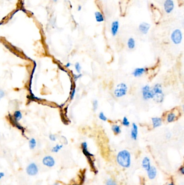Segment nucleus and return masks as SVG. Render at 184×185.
<instances>
[{"mask_svg":"<svg viewBox=\"0 0 184 185\" xmlns=\"http://www.w3.org/2000/svg\"><path fill=\"white\" fill-rule=\"evenodd\" d=\"M71 66H72V64H71L70 62H68V63L66 64V68H69Z\"/></svg>","mask_w":184,"mask_h":185,"instance_id":"nucleus-37","label":"nucleus"},{"mask_svg":"<svg viewBox=\"0 0 184 185\" xmlns=\"http://www.w3.org/2000/svg\"><path fill=\"white\" fill-rule=\"evenodd\" d=\"M14 121L18 122L22 118V114L20 111H16L14 112Z\"/></svg>","mask_w":184,"mask_h":185,"instance_id":"nucleus-20","label":"nucleus"},{"mask_svg":"<svg viewBox=\"0 0 184 185\" xmlns=\"http://www.w3.org/2000/svg\"><path fill=\"white\" fill-rule=\"evenodd\" d=\"M74 69L76 70V71L77 72L78 74H80V71H81V69H82V67L81 66L79 62H76L75 64H74Z\"/></svg>","mask_w":184,"mask_h":185,"instance_id":"nucleus-26","label":"nucleus"},{"mask_svg":"<svg viewBox=\"0 0 184 185\" xmlns=\"http://www.w3.org/2000/svg\"><path fill=\"white\" fill-rule=\"evenodd\" d=\"M81 146H82V149L83 153L84 154L86 157H87L91 168L93 169L96 170L95 163H94L93 160L92 159V157H94V154H91L90 152L88 151V144L86 142H83L82 143Z\"/></svg>","mask_w":184,"mask_h":185,"instance_id":"nucleus-5","label":"nucleus"},{"mask_svg":"<svg viewBox=\"0 0 184 185\" xmlns=\"http://www.w3.org/2000/svg\"><path fill=\"white\" fill-rule=\"evenodd\" d=\"M181 1H183V0H181Z\"/></svg>","mask_w":184,"mask_h":185,"instance_id":"nucleus-42","label":"nucleus"},{"mask_svg":"<svg viewBox=\"0 0 184 185\" xmlns=\"http://www.w3.org/2000/svg\"><path fill=\"white\" fill-rule=\"evenodd\" d=\"M83 75L82 74H74V81H77L80 79V77H82Z\"/></svg>","mask_w":184,"mask_h":185,"instance_id":"nucleus-30","label":"nucleus"},{"mask_svg":"<svg viewBox=\"0 0 184 185\" xmlns=\"http://www.w3.org/2000/svg\"><path fill=\"white\" fill-rule=\"evenodd\" d=\"M106 185H117L116 182L112 179H109L107 180Z\"/></svg>","mask_w":184,"mask_h":185,"instance_id":"nucleus-29","label":"nucleus"},{"mask_svg":"<svg viewBox=\"0 0 184 185\" xmlns=\"http://www.w3.org/2000/svg\"><path fill=\"white\" fill-rule=\"evenodd\" d=\"M142 166L144 169L147 171L151 167L150 160L148 157H145L142 161Z\"/></svg>","mask_w":184,"mask_h":185,"instance_id":"nucleus-18","label":"nucleus"},{"mask_svg":"<svg viewBox=\"0 0 184 185\" xmlns=\"http://www.w3.org/2000/svg\"><path fill=\"white\" fill-rule=\"evenodd\" d=\"M168 185H174V184H173V182H171V183H170V184H168Z\"/></svg>","mask_w":184,"mask_h":185,"instance_id":"nucleus-38","label":"nucleus"},{"mask_svg":"<svg viewBox=\"0 0 184 185\" xmlns=\"http://www.w3.org/2000/svg\"><path fill=\"white\" fill-rule=\"evenodd\" d=\"M63 145H56V146L53 147L51 149V152L53 153H58L60 151V149L63 148Z\"/></svg>","mask_w":184,"mask_h":185,"instance_id":"nucleus-23","label":"nucleus"},{"mask_svg":"<svg viewBox=\"0 0 184 185\" xmlns=\"http://www.w3.org/2000/svg\"><path fill=\"white\" fill-rule=\"evenodd\" d=\"M82 9V7L81 5H78V7H77V10L78 11H80Z\"/></svg>","mask_w":184,"mask_h":185,"instance_id":"nucleus-35","label":"nucleus"},{"mask_svg":"<svg viewBox=\"0 0 184 185\" xmlns=\"http://www.w3.org/2000/svg\"><path fill=\"white\" fill-rule=\"evenodd\" d=\"M166 138L168 139H170L171 138V134L170 133H168L166 135Z\"/></svg>","mask_w":184,"mask_h":185,"instance_id":"nucleus-34","label":"nucleus"},{"mask_svg":"<svg viewBox=\"0 0 184 185\" xmlns=\"http://www.w3.org/2000/svg\"><path fill=\"white\" fill-rule=\"evenodd\" d=\"M37 142L35 139L31 138L29 141V146L30 149H34L36 147Z\"/></svg>","mask_w":184,"mask_h":185,"instance_id":"nucleus-22","label":"nucleus"},{"mask_svg":"<svg viewBox=\"0 0 184 185\" xmlns=\"http://www.w3.org/2000/svg\"><path fill=\"white\" fill-rule=\"evenodd\" d=\"M5 95V93L2 89H0V100L3 98Z\"/></svg>","mask_w":184,"mask_h":185,"instance_id":"nucleus-32","label":"nucleus"},{"mask_svg":"<svg viewBox=\"0 0 184 185\" xmlns=\"http://www.w3.org/2000/svg\"><path fill=\"white\" fill-rule=\"evenodd\" d=\"M152 127L153 128H157L160 127L162 124V120L159 117H153L151 119Z\"/></svg>","mask_w":184,"mask_h":185,"instance_id":"nucleus-14","label":"nucleus"},{"mask_svg":"<svg viewBox=\"0 0 184 185\" xmlns=\"http://www.w3.org/2000/svg\"><path fill=\"white\" fill-rule=\"evenodd\" d=\"M49 139L51 141H55L56 140V136L54 134H50L49 136Z\"/></svg>","mask_w":184,"mask_h":185,"instance_id":"nucleus-31","label":"nucleus"},{"mask_svg":"<svg viewBox=\"0 0 184 185\" xmlns=\"http://www.w3.org/2000/svg\"><path fill=\"white\" fill-rule=\"evenodd\" d=\"M76 87H75V86H74V87H72V91H71V93H70V97L71 100H72L74 99L75 95H76Z\"/></svg>","mask_w":184,"mask_h":185,"instance_id":"nucleus-28","label":"nucleus"},{"mask_svg":"<svg viewBox=\"0 0 184 185\" xmlns=\"http://www.w3.org/2000/svg\"><path fill=\"white\" fill-rule=\"evenodd\" d=\"M59 185V184H57V183H56V184H54V185Z\"/></svg>","mask_w":184,"mask_h":185,"instance_id":"nucleus-39","label":"nucleus"},{"mask_svg":"<svg viewBox=\"0 0 184 185\" xmlns=\"http://www.w3.org/2000/svg\"><path fill=\"white\" fill-rule=\"evenodd\" d=\"M77 185V184H74V185Z\"/></svg>","mask_w":184,"mask_h":185,"instance_id":"nucleus-41","label":"nucleus"},{"mask_svg":"<svg viewBox=\"0 0 184 185\" xmlns=\"http://www.w3.org/2000/svg\"><path fill=\"white\" fill-rule=\"evenodd\" d=\"M98 117H99V119L103 121H107V117L105 115L104 113L102 112L99 113Z\"/></svg>","mask_w":184,"mask_h":185,"instance_id":"nucleus-25","label":"nucleus"},{"mask_svg":"<svg viewBox=\"0 0 184 185\" xmlns=\"http://www.w3.org/2000/svg\"><path fill=\"white\" fill-rule=\"evenodd\" d=\"M177 118V114L174 111L170 112L166 115V121L168 123H172Z\"/></svg>","mask_w":184,"mask_h":185,"instance_id":"nucleus-15","label":"nucleus"},{"mask_svg":"<svg viewBox=\"0 0 184 185\" xmlns=\"http://www.w3.org/2000/svg\"><path fill=\"white\" fill-rule=\"evenodd\" d=\"M42 163L43 165L47 166L48 167H52L55 166V159L51 156L47 155L43 158Z\"/></svg>","mask_w":184,"mask_h":185,"instance_id":"nucleus-10","label":"nucleus"},{"mask_svg":"<svg viewBox=\"0 0 184 185\" xmlns=\"http://www.w3.org/2000/svg\"><path fill=\"white\" fill-rule=\"evenodd\" d=\"M179 171L182 174H184V167L183 166L181 167L179 169Z\"/></svg>","mask_w":184,"mask_h":185,"instance_id":"nucleus-33","label":"nucleus"},{"mask_svg":"<svg viewBox=\"0 0 184 185\" xmlns=\"http://www.w3.org/2000/svg\"><path fill=\"white\" fill-rule=\"evenodd\" d=\"M142 93L143 99L145 101H147L148 100L153 99L154 95L150 86L147 85L143 86L142 88Z\"/></svg>","mask_w":184,"mask_h":185,"instance_id":"nucleus-6","label":"nucleus"},{"mask_svg":"<svg viewBox=\"0 0 184 185\" xmlns=\"http://www.w3.org/2000/svg\"><path fill=\"white\" fill-rule=\"evenodd\" d=\"M95 18L98 23H102L105 21L104 15L101 11H97L95 13Z\"/></svg>","mask_w":184,"mask_h":185,"instance_id":"nucleus-16","label":"nucleus"},{"mask_svg":"<svg viewBox=\"0 0 184 185\" xmlns=\"http://www.w3.org/2000/svg\"><path fill=\"white\" fill-rule=\"evenodd\" d=\"M147 71L148 68H144V67L137 68L133 70V72H132V75L133 76L136 77H140Z\"/></svg>","mask_w":184,"mask_h":185,"instance_id":"nucleus-12","label":"nucleus"},{"mask_svg":"<svg viewBox=\"0 0 184 185\" xmlns=\"http://www.w3.org/2000/svg\"><path fill=\"white\" fill-rule=\"evenodd\" d=\"M163 8L166 14H171L175 8L174 0H165L163 3Z\"/></svg>","mask_w":184,"mask_h":185,"instance_id":"nucleus-7","label":"nucleus"},{"mask_svg":"<svg viewBox=\"0 0 184 185\" xmlns=\"http://www.w3.org/2000/svg\"><path fill=\"white\" fill-rule=\"evenodd\" d=\"M52 1H54V2H57L58 0H52Z\"/></svg>","mask_w":184,"mask_h":185,"instance_id":"nucleus-40","label":"nucleus"},{"mask_svg":"<svg viewBox=\"0 0 184 185\" xmlns=\"http://www.w3.org/2000/svg\"><path fill=\"white\" fill-rule=\"evenodd\" d=\"M152 90L154 95L153 99L157 103H162L164 100L165 95L162 91V85L160 83L156 84L152 88Z\"/></svg>","mask_w":184,"mask_h":185,"instance_id":"nucleus-2","label":"nucleus"},{"mask_svg":"<svg viewBox=\"0 0 184 185\" xmlns=\"http://www.w3.org/2000/svg\"><path fill=\"white\" fill-rule=\"evenodd\" d=\"M131 138L133 140H136L137 139L138 136V127L135 123H133L132 124V128L130 132Z\"/></svg>","mask_w":184,"mask_h":185,"instance_id":"nucleus-13","label":"nucleus"},{"mask_svg":"<svg viewBox=\"0 0 184 185\" xmlns=\"http://www.w3.org/2000/svg\"><path fill=\"white\" fill-rule=\"evenodd\" d=\"M4 176V173L3 172H0V180L3 178Z\"/></svg>","mask_w":184,"mask_h":185,"instance_id":"nucleus-36","label":"nucleus"},{"mask_svg":"<svg viewBox=\"0 0 184 185\" xmlns=\"http://www.w3.org/2000/svg\"><path fill=\"white\" fill-rule=\"evenodd\" d=\"M121 124L125 127H129L130 125V122L129 120V119H127V116H124V118H123Z\"/></svg>","mask_w":184,"mask_h":185,"instance_id":"nucleus-24","label":"nucleus"},{"mask_svg":"<svg viewBox=\"0 0 184 185\" xmlns=\"http://www.w3.org/2000/svg\"><path fill=\"white\" fill-rule=\"evenodd\" d=\"M127 91L128 87L127 84L124 83H119L115 89L113 94L116 98H121L127 95Z\"/></svg>","mask_w":184,"mask_h":185,"instance_id":"nucleus-3","label":"nucleus"},{"mask_svg":"<svg viewBox=\"0 0 184 185\" xmlns=\"http://www.w3.org/2000/svg\"><path fill=\"white\" fill-rule=\"evenodd\" d=\"M98 107V101L97 100H95L92 102V108L94 111H96Z\"/></svg>","mask_w":184,"mask_h":185,"instance_id":"nucleus-27","label":"nucleus"},{"mask_svg":"<svg viewBox=\"0 0 184 185\" xmlns=\"http://www.w3.org/2000/svg\"><path fill=\"white\" fill-rule=\"evenodd\" d=\"M136 45V40L133 37H131L128 39L127 41V46L129 49L132 50L135 49Z\"/></svg>","mask_w":184,"mask_h":185,"instance_id":"nucleus-19","label":"nucleus"},{"mask_svg":"<svg viewBox=\"0 0 184 185\" xmlns=\"http://www.w3.org/2000/svg\"><path fill=\"white\" fill-rule=\"evenodd\" d=\"M120 28V23L118 20L113 21L111 25L110 31L113 36H115L118 33Z\"/></svg>","mask_w":184,"mask_h":185,"instance_id":"nucleus-11","label":"nucleus"},{"mask_svg":"<svg viewBox=\"0 0 184 185\" xmlns=\"http://www.w3.org/2000/svg\"><path fill=\"white\" fill-rule=\"evenodd\" d=\"M117 161L120 166L124 168H129L131 165V154L127 150H122L119 152Z\"/></svg>","mask_w":184,"mask_h":185,"instance_id":"nucleus-1","label":"nucleus"},{"mask_svg":"<svg viewBox=\"0 0 184 185\" xmlns=\"http://www.w3.org/2000/svg\"><path fill=\"white\" fill-rule=\"evenodd\" d=\"M147 172L148 178L150 179H153L157 175V169L153 166H151L150 169H149Z\"/></svg>","mask_w":184,"mask_h":185,"instance_id":"nucleus-17","label":"nucleus"},{"mask_svg":"<svg viewBox=\"0 0 184 185\" xmlns=\"http://www.w3.org/2000/svg\"><path fill=\"white\" fill-rule=\"evenodd\" d=\"M26 172L30 176H35L39 173L38 166L35 163H30L26 168Z\"/></svg>","mask_w":184,"mask_h":185,"instance_id":"nucleus-8","label":"nucleus"},{"mask_svg":"<svg viewBox=\"0 0 184 185\" xmlns=\"http://www.w3.org/2000/svg\"><path fill=\"white\" fill-rule=\"evenodd\" d=\"M151 28V25L147 22H141L138 25V29L141 34L143 35L147 34Z\"/></svg>","mask_w":184,"mask_h":185,"instance_id":"nucleus-9","label":"nucleus"},{"mask_svg":"<svg viewBox=\"0 0 184 185\" xmlns=\"http://www.w3.org/2000/svg\"><path fill=\"white\" fill-rule=\"evenodd\" d=\"M111 128H112L113 132L117 135L120 134L121 132V127H120V126H119L118 124H113Z\"/></svg>","mask_w":184,"mask_h":185,"instance_id":"nucleus-21","label":"nucleus"},{"mask_svg":"<svg viewBox=\"0 0 184 185\" xmlns=\"http://www.w3.org/2000/svg\"><path fill=\"white\" fill-rule=\"evenodd\" d=\"M183 39V34L181 29L177 28L174 29L171 34L170 39L173 44L179 45L181 44Z\"/></svg>","mask_w":184,"mask_h":185,"instance_id":"nucleus-4","label":"nucleus"}]
</instances>
